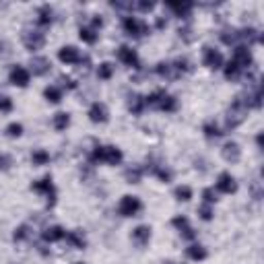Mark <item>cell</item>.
Masks as SVG:
<instances>
[{
    "label": "cell",
    "instance_id": "37",
    "mask_svg": "<svg viewBox=\"0 0 264 264\" xmlns=\"http://www.w3.org/2000/svg\"><path fill=\"white\" fill-rule=\"evenodd\" d=\"M141 175H143V171L139 168L126 169V180H128V184H139L141 182Z\"/></svg>",
    "mask_w": 264,
    "mask_h": 264
},
{
    "label": "cell",
    "instance_id": "33",
    "mask_svg": "<svg viewBox=\"0 0 264 264\" xmlns=\"http://www.w3.org/2000/svg\"><path fill=\"white\" fill-rule=\"evenodd\" d=\"M173 194H175V198H178V200H184V202H188V200L192 198V190L188 188V186H178Z\"/></svg>",
    "mask_w": 264,
    "mask_h": 264
},
{
    "label": "cell",
    "instance_id": "8",
    "mask_svg": "<svg viewBox=\"0 0 264 264\" xmlns=\"http://www.w3.org/2000/svg\"><path fill=\"white\" fill-rule=\"evenodd\" d=\"M141 209H143V204L136 196H124L118 207L120 215H124V217H136L141 213Z\"/></svg>",
    "mask_w": 264,
    "mask_h": 264
},
{
    "label": "cell",
    "instance_id": "29",
    "mask_svg": "<svg viewBox=\"0 0 264 264\" xmlns=\"http://www.w3.org/2000/svg\"><path fill=\"white\" fill-rule=\"evenodd\" d=\"M186 254H188L192 260H204V258H207V250H204L202 246H198V243L190 246L188 250H186Z\"/></svg>",
    "mask_w": 264,
    "mask_h": 264
},
{
    "label": "cell",
    "instance_id": "22",
    "mask_svg": "<svg viewBox=\"0 0 264 264\" xmlns=\"http://www.w3.org/2000/svg\"><path fill=\"white\" fill-rule=\"evenodd\" d=\"M241 76H243V71H241V68H240L236 62H233V60H231L227 66H225V79H227V81L236 83V81L241 79Z\"/></svg>",
    "mask_w": 264,
    "mask_h": 264
},
{
    "label": "cell",
    "instance_id": "2",
    "mask_svg": "<svg viewBox=\"0 0 264 264\" xmlns=\"http://www.w3.org/2000/svg\"><path fill=\"white\" fill-rule=\"evenodd\" d=\"M246 116H248V105L243 103V99L238 95L236 99H233L231 107L227 110V130L238 128V126L246 120Z\"/></svg>",
    "mask_w": 264,
    "mask_h": 264
},
{
    "label": "cell",
    "instance_id": "14",
    "mask_svg": "<svg viewBox=\"0 0 264 264\" xmlns=\"http://www.w3.org/2000/svg\"><path fill=\"white\" fill-rule=\"evenodd\" d=\"M58 58H60L64 64H79L81 62V54H79V50H76L74 46L62 48V50L58 52Z\"/></svg>",
    "mask_w": 264,
    "mask_h": 264
},
{
    "label": "cell",
    "instance_id": "26",
    "mask_svg": "<svg viewBox=\"0 0 264 264\" xmlns=\"http://www.w3.org/2000/svg\"><path fill=\"white\" fill-rule=\"evenodd\" d=\"M68 124H71V116H68L66 112H58L54 116V128L56 130H66Z\"/></svg>",
    "mask_w": 264,
    "mask_h": 264
},
{
    "label": "cell",
    "instance_id": "38",
    "mask_svg": "<svg viewBox=\"0 0 264 264\" xmlns=\"http://www.w3.org/2000/svg\"><path fill=\"white\" fill-rule=\"evenodd\" d=\"M6 134L11 136V139H17V136H21V134H23V126H21V124H17V122L8 124V126H6Z\"/></svg>",
    "mask_w": 264,
    "mask_h": 264
},
{
    "label": "cell",
    "instance_id": "9",
    "mask_svg": "<svg viewBox=\"0 0 264 264\" xmlns=\"http://www.w3.org/2000/svg\"><path fill=\"white\" fill-rule=\"evenodd\" d=\"M204 66L211 68V71H219L223 66V56L219 50H213V48H204Z\"/></svg>",
    "mask_w": 264,
    "mask_h": 264
},
{
    "label": "cell",
    "instance_id": "44",
    "mask_svg": "<svg viewBox=\"0 0 264 264\" xmlns=\"http://www.w3.org/2000/svg\"><path fill=\"white\" fill-rule=\"evenodd\" d=\"M134 6L139 8V11H144L146 13V11H151V8L155 6V2H146V0H143V2H136Z\"/></svg>",
    "mask_w": 264,
    "mask_h": 264
},
{
    "label": "cell",
    "instance_id": "32",
    "mask_svg": "<svg viewBox=\"0 0 264 264\" xmlns=\"http://www.w3.org/2000/svg\"><path fill=\"white\" fill-rule=\"evenodd\" d=\"M97 74H99V79H103V81L112 79V74H114V64H110V62L99 64V68H97Z\"/></svg>",
    "mask_w": 264,
    "mask_h": 264
},
{
    "label": "cell",
    "instance_id": "43",
    "mask_svg": "<svg viewBox=\"0 0 264 264\" xmlns=\"http://www.w3.org/2000/svg\"><path fill=\"white\" fill-rule=\"evenodd\" d=\"M11 110H13V101L8 97L0 95V112H11Z\"/></svg>",
    "mask_w": 264,
    "mask_h": 264
},
{
    "label": "cell",
    "instance_id": "13",
    "mask_svg": "<svg viewBox=\"0 0 264 264\" xmlns=\"http://www.w3.org/2000/svg\"><path fill=\"white\" fill-rule=\"evenodd\" d=\"M107 116H110V112H107V107H105V103H93L91 105V110H89V118H91V122H95V124H103V122H107Z\"/></svg>",
    "mask_w": 264,
    "mask_h": 264
},
{
    "label": "cell",
    "instance_id": "18",
    "mask_svg": "<svg viewBox=\"0 0 264 264\" xmlns=\"http://www.w3.org/2000/svg\"><path fill=\"white\" fill-rule=\"evenodd\" d=\"M155 71H157V74L159 76H163V79H169V81H173V79H178V71L173 68V64H169V62H159L157 66H155Z\"/></svg>",
    "mask_w": 264,
    "mask_h": 264
},
{
    "label": "cell",
    "instance_id": "42",
    "mask_svg": "<svg viewBox=\"0 0 264 264\" xmlns=\"http://www.w3.org/2000/svg\"><path fill=\"white\" fill-rule=\"evenodd\" d=\"M180 233H182V238H186V240H194V238H196V231H194L190 225H184V227H180Z\"/></svg>",
    "mask_w": 264,
    "mask_h": 264
},
{
    "label": "cell",
    "instance_id": "45",
    "mask_svg": "<svg viewBox=\"0 0 264 264\" xmlns=\"http://www.w3.org/2000/svg\"><path fill=\"white\" fill-rule=\"evenodd\" d=\"M171 225H173V227H184V225H188V219H186V217H173L171 219Z\"/></svg>",
    "mask_w": 264,
    "mask_h": 264
},
{
    "label": "cell",
    "instance_id": "19",
    "mask_svg": "<svg viewBox=\"0 0 264 264\" xmlns=\"http://www.w3.org/2000/svg\"><path fill=\"white\" fill-rule=\"evenodd\" d=\"M144 107H146V105H144V97H143V95L132 93V95L128 97V110H130L134 116H141Z\"/></svg>",
    "mask_w": 264,
    "mask_h": 264
},
{
    "label": "cell",
    "instance_id": "17",
    "mask_svg": "<svg viewBox=\"0 0 264 264\" xmlns=\"http://www.w3.org/2000/svg\"><path fill=\"white\" fill-rule=\"evenodd\" d=\"M50 60L48 58H44V56H35L33 60H31V72L33 74H37V76H42V74H46V72H50Z\"/></svg>",
    "mask_w": 264,
    "mask_h": 264
},
{
    "label": "cell",
    "instance_id": "11",
    "mask_svg": "<svg viewBox=\"0 0 264 264\" xmlns=\"http://www.w3.org/2000/svg\"><path fill=\"white\" fill-rule=\"evenodd\" d=\"M8 81L15 87H27L29 85V71H25L23 66H13L8 72Z\"/></svg>",
    "mask_w": 264,
    "mask_h": 264
},
{
    "label": "cell",
    "instance_id": "25",
    "mask_svg": "<svg viewBox=\"0 0 264 264\" xmlns=\"http://www.w3.org/2000/svg\"><path fill=\"white\" fill-rule=\"evenodd\" d=\"M146 171H151V173H155L157 178L161 180V182H171V171L169 169H165V168H161V165H151V168H146Z\"/></svg>",
    "mask_w": 264,
    "mask_h": 264
},
{
    "label": "cell",
    "instance_id": "30",
    "mask_svg": "<svg viewBox=\"0 0 264 264\" xmlns=\"http://www.w3.org/2000/svg\"><path fill=\"white\" fill-rule=\"evenodd\" d=\"M44 95H46V99H48V101H52V103L62 101V91L58 89V87H46Z\"/></svg>",
    "mask_w": 264,
    "mask_h": 264
},
{
    "label": "cell",
    "instance_id": "34",
    "mask_svg": "<svg viewBox=\"0 0 264 264\" xmlns=\"http://www.w3.org/2000/svg\"><path fill=\"white\" fill-rule=\"evenodd\" d=\"M173 68L178 71V74H184V72H190L192 71V64L186 60V58H178V60L173 62Z\"/></svg>",
    "mask_w": 264,
    "mask_h": 264
},
{
    "label": "cell",
    "instance_id": "10",
    "mask_svg": "<svg viewBox=\"0 0 264 264\" xmlns=\"http://www.w3.org/2000/svg\"><path fill=\"white\" fill-rule=\"evenodd\" d=\"M217 190L223 192V194H233L238 190V184H236V178H233L231 173L227 171H223L219 175V180H217Z\"/></svg>",
    "mask_w": 264,
    "mask_h": 264
},
{
    "label": "cell",
    "instance_id": "28",
    "mask_svg": "<svg viewBox=\"0 0 264 264\" xmlns=\"http://www.w3.org/2000/svg\"><path fill=\"white\" fill-rule=\"evenodd\" d=\"M202 132H204V136H207L209 141H213V139H219V136L223 134L221 130H219V126L215 124V122H207L204 124V128H202Z\"/></svg>",
    "mask_w": 264,
    "mask_h": 264
},
{
    "label": "cell",
    "instance_id": "21",
    "mask_svg": "<svg viewBox=\"0 0 264 264\" xmlns=\"http://www.w3.org/2000/svg\"><path fill=\"white\" fill-rule=\"evenodd\" d=\"M66 241L71 243L72 248H76V250H83L87 246V240L83 236V231H68L66 233Z\"/></svg>",
    "mask_w": 264,
    "mask_h": 264
},
{
    "label": "cell",
    "instance_id": "24",
    "mask_svg": "<svg viewBox=\"0 0 264 264\" xmlns=\"http://www.w3.org/2000/svg\"><path fill=\"white\" fill-rule=\"evenodd\" d=\"M221 40L227 46H240V29H227V31H223Z\"/></svg>",
    "mask_w": 264,
    "mask_h": 264
},
{
    "label": "cell",
    "instance_id": "41",
    "mask_svg": "<svg viewBox=\"0 0 264 264\" xmlns=\"http://www.w3.org/2000/svg\"><path fill=\"white\" fill-rule=\"evenodd\" d=\"M11 165H13L11 155H0V169L6 171V169H11Z\"/></svg>",
    "mask_w": 264,
    "mask_h": 264
},
{
    "label": "cell",
    "instance_id": "6",
    "mask_svg": "<svg viewBox=\"0 0 264 264\" xmlns=\"http://www.w3.org/2000/svg\"><path fill=\"white\" fill-rule=\"evenodd\" d=\"M122 25H124V31L128 33L130 37H143V35L149 33V25H146L144 21H141V19L126 17Z\"/></svg>",
    "mask_w": 264,
    "mask_h": 264
},
{
    "label": "cell",
    "instance_id": "36",
    "mask_svg": "<svg viewBox=\"0 0 264 264\" xmlns=\"http://www.w3.org/2000/svg\"><path fill=\"white\" fill-rule=\"evenodd\" d=\"M17 241H25V240H29L31 238V229L27 227V225H21L19 229H15V236H13Z\"/></svg>",
    "mask_w": 264,
    "mask_h": 264
},
{
    "label": "cell",
    "instance_id": "16",
    "mask_svg": "<svg viewBox=\"0 0 264 264\" xmlns=\"http://www.w3.org/2000/svg\"><path fill=\"white\" fill-rule=\"evenodd\" d=\"M223 159L229 161V163H238L240 157H241V151H240V144L238 143H227L223 146Z\"/></svg>",
    "mask_w": 264,
    "mask_h": 264
},
{
    "label": "cell",
    "instance_id": "12",
    "mask_svg": "<svg viewBox=\"0 0 264 264\" xmlns=\"http://www.w3.org/2000/svg\"><path fill=\"white\" fill-rule=\"evenodd\" d=\"M118 58L126 64V66H132V68H139L141 66V60H139V54H136L132 48L128 46H122L118 50Z\"/></svg>",
    "mask_w": 264,
    "mask_h": 264
},
{
    "label": "cell",
    "instance_id": "7",
    "mask_svg": "<svg viewBox=\"0 0 264 264\" xmlns=\"http://www.w3.org/2000/svg\"><path fill=\"white\" fill-rule=\"evenodd\" d=\"M31 190L46 194V196H48V207H54V202H56V188H54L50 175H46V178H42L40 182H33Z\"/></svg>",
    "mask_w": 264,
    "mask_h": 264
},
{
    "label": "cell",
    "instance_id": "23",
    "mask_svg": "<svg viewBox=\"0 0 264 264\" xmlns=\"http://www.w3.org/2000/svg\"><path fill=\"white\" fill-rule=\"evenodd\" d=\"M168 6L171 8V11L175 13V15H178V17H188L190 15V11H192V2H173V0H171V2H168Z\"/></svg>",
    "mask_w": 264,
    "mask_h": 264
},
{
    "label": "cell",
    "instance_id": "46",
    "mask_svg": "<svg viewBox=\"0 0 264 264\" xmlns=\"http://www.w3.org/2000/svg\"><path fill=\"white\" fill-rule=\"evenodd\" d=\"M60 81H62L64 87H68V89H74V87H76V83L72 79H66V76H60Z\"/></svg>",
    "mask_w": 264,
    "mask_h": 264
},
{
    "label": "cell",
    "instance_id": "40",
    "mask_svg": "<svg viewBox=\"0 0 264 264\" xmlns=\"http://www.w3.org/2000/svg\"><path fill=\"white\" fill-rule=\"evenodd\" d=\"M198 215H200L202 221H211V219H213V209H211V204H202V207L198 209Z\"/></svg>",
    "mask_w": 264,
    "mask_h": 264
},
{
    "label": "cell",
    "instance_id": "31",
    "mask_svg": "<svg viewBox=\"0 0 264 264\" xmlns=\"http://www.w3.org/2000/svg\"><path fill=\"white\" fill-rule=\"evenodd\" d=\"M79 37H81L85 44H95L97 42V33L93 31V29H89V27H81Z\"/></svg>",
    "mask_w": 264,
    "mask_h": 264
},
{
    "label": "cell",
    "instance_id": "4",
    "mask_svg": "<svg viewBox=\"0 0 264 264\" xmlns=\"http://www.w3.org/2000/svg\"><path fill=\"white\" fill-rule=\"evenodd\" d=\"M23 44H25L27 50L37 52V50H42V48H44L46 35L40 31V29H25V31H23Z\"/></svg>",
    "mask_w": 264,
    "mask_h": 264
},
{
    "label": "cell",
    "instance_id": "20",
    "mask_svg": "<svg viewBox=\"0 0 264 264\" xmlns=\"http://www.w3.org/2000/svg\"><path fill=\"white\" fill-rule=\"evenodd\" d=\"M66 238V231L60 227V225H54V227H48L46 231H44V241H60V240H64Z\"/></svg>",
    "mask_w": 264,
    "mask_h": 264
},
{
    "label": "cell",
    "instance_id": "3",
    "mask_svg": "<svg viewBox=\"0 0 264 264\" xmlns=\"http://www.w3.org/2000/svg\"><path fill=\"white\" fill-rule=\"evenodd\" d=\"M91 161L93 163H110V165H118L122 161V151L116 146H95L91 153Z\"/></svg>",
    "mask_w": 264,
    "mask_h": 264
},
{
    "label": "cell",
    "instance_id": "27",
    "mask_svg": "<svg viewBox=\"0 0 264 264\" xmlns=\"http://www.w3.org/2000/svg\"><path fill=\"white\" fill-rule=\"evenodd\" d=\"M52 15H54V13H52V8H50V6H42L40 11H37V23L44 25V27H46V25H50V23H52V19H54Z\"/></svg>",
    "mask_w": 264,
    "mask_h": 264
},
{
    "label": "cell",
    "instance_id": "5",
    "mask_svg": "<svg viewBox=\"0 0 264 264\" xmlns=\"http://www.w3.org/2000/svg\"><path fill=\"white\" fill-rule=\"evenodd\" d=\"M233 62H236L243 71V74H246L250 68L254 66V58H252L250 48L248 46H236V52H233Z\"/></svg>",
    "mask_w": 264,
    "mask_h": 264
},
{
    "label": "cell",
    "instance_id": "35",
    "mask_svg": "<svg viewBox=\"0 0 264 264\" xmlns=\"http://www.w3.org/2000/svg\"><path fill=\"white\" fill-rule=\"evenodd\" d=\"M31 161H33V165H46L48 161H50V155H48L46 151H33V155H31Z\"/></svg>",
    "mask_w": 264,
    "mask_h": 264
},
{
    "label": "cell",
    "instance_id": "47",
    "mask_svg": "<svg viewBox=\"0 0 264 264\" xmlns=\"http://www.w3.org/2000/svg\"><path fill=\"white\" fill-rule=\"evenodd\" d=\"M114 8H134L132 2H112Z\"/></svg>",
    "mask_w": 264,
    "mask_h": 264
},
{
    "label": "cell",
    "instance_id": "1",
    "mask_svg": "<svg viewBox=\"0 0 264 264\" xmlns=\"http://www.w3.org/2000/svg\"><path fill=\"white\" fill-rule=\"evenodd\" d=\"M144 105L149 107H155V110H161V112H175V107H178V101H175V97L165 93V91H155L151 95L144 97Z\"/></svg>",
    "mask_w": 264,
    "mask_h": 264
},
{
    "label": "cell",
    "instance_id": "39",
    "mask_svg": "<svg viewBox=\"0 0 264 264\" xmlns=\"http://www.w3.org/2000/svg\"><path fill=\"white\" fill-rule=\"evenodd\" d=\"M202 198H204V204H213V202H217V194H215L213 188H204L202 190Z\"/></svg>",
    "mask_w": 264,
    "mask_h": 264
},
{
    "label": "cell",
    "instance_id": "49",
    "mask_svg": "<svg viewBox=\"0 0 264 264\" xmlns=\"http://www.w3.org/2000/svg\"><path fill=\"white\" fill-rule=\"evenodd\" d=\"M256 143H258V146L262 149V134H258V136H256Z\"/></svg>",
    "mask_w": 264,
    "mask_h": 264
},
{
    "label": "cell",
    "instance_id": "15",
    "mask_svg": "<svg viewBox=\"0 0 264 264\" xmlns=\"http://www.w3.org/2000/svg\"><path fill=\"white\" fill-rule=\"evenodd\" d=\"M149 240H151V227H146V225H139V227L132 231V241L139 248H144L146 243H149Z\"/></svg>",
    "mask_w": 264,
    "mask_h": 264
},
{
    "label": "cell",
    "instance_id": "48",
    "mask_svg": "<svg viewBox=\"0 0 264 264\" xmlns=\"http://www.w3.org/2000/svg\"><path fill=\"white\" fill-rule=\"evenodd\" d=\"M101 25H103V19H101V17H95V19H93V27H91V29L95 31V29H99Z\"/></svg>",
    "mask_w": 264,
    "mask_h": 264
}]
</instances>
